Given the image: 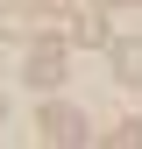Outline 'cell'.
Returning <instances> with one entry per match:
<instances>
[{
	"instance_id": "6da1fadb",
	"label": "cell",
	"mask_w": 142,
	"mask_h": 149,
	"mask_svg": "<svg viewBox=\"0 0 142 149\" xmlns=\"http://www.w3.org/2000/svg\"><path fill=\"white\" fill-rule=\"evenodd\" d=\"M36 128H43V142H85V114L64 100H50L43 114H36Z\"/></svg>"
},
{
	"instance_id": "7a4b0ae2",
	"label": "cell",
	"mask_w": 142,
	"mask_h": 149,
	"mask_svg": "<svg viewBox=\"0 0 142 149\" xmlns=\"http://www.w3.org/2000/svg\"><path fill=\"white\" fill-rule=\"evenodd\" d=\"M71 43H85V50H100L106 43V36H114V29H106V14H100V0H78V7H71Z\"/></svg>"
},
{
	"instance_id": "3957f363",
	"label": "cell",
	"mask_w": 142,
	"mask_h": 149,
	"mask_svg": "<svg viewBox=\"0 0 142 149\" xmlns=\"http://www.w3.org/2000/svg\"><path fill=\"white\" fill-rule=\"evenodd\" d=\"M106 57H114V78L121 85H142V43L135 36H106Z\"/></svg>"
},
{
	"instance_id": "277c9868",
	"label": "cell",
	"mask_w": 142,
	"mask_h": 149,
	"mask_svg": "<svg viewBox=\"0 0 142 149\" xmlns=\"http://www.w3.org/2000/svg\"><path fill=\"white\" fill-rule=\"evenodd\" d=\"M29 85H43V92H57V85H64V50H57V43L29 50Z\"/></svg>"
},
{
	"instance_id": "5b68a950",
	"label": "cell",
	"mask_w": 142,
	"mask_h": 149,
	"mask_svg": "<svg viewBox=\"0 0 142 149\" xmlns=\"http://www.w3.org/2000/svg\"><path fill=\"white\" fill-rule=\"evenodd\" d=\"M0 29H7V36H36V7H29V0L0 7Z\"/></svg>"
},
{
	"instance_id": "8992f818",
	"label": "cell",
	"mask_w": 142,
	"mask_h": 149,
	"mask_svg": "<svg viewBox=\"0 0 142 149\" xmlns=\"http://www.w3.org/2000/svg\"><path fill=\"white\" fill-rule=\"evenodd\" d=\"M106 142H114V149H135V142H142V121H114V128H106Z\"/></svg>"
},
{
	"instance_id": "52a82bcc",
	"label": "cell",
	"mask_w": 142,
	"mask_h": 149,
	"mask_svg": "<svg viewBox=\"0 0 142 149\" xmlns=\"http://www.w3.org/2000/svg\"><path fill=\"white\" fill-rule=\"evenodd\" d=\"M29 7H36V14H50V7H64V0H29Z\"/></svg>"
},
{
	"instance_id": "ba28073f",
	"label": "cell",
	"mask_w": 142,
	"mask_h": 149,
	"mask_svg": "<svg viewBox=\"0 0 142 149\" xmlns=\"http://www.w3.org/2000/svg\"><path fill=\"white\" fill-rule=\"evenodd\" d=\"M0 121H7V100H0Z\"/></svg>"
}]
</instances>
